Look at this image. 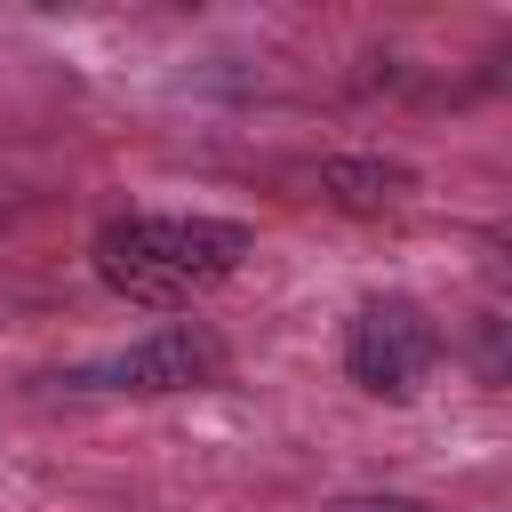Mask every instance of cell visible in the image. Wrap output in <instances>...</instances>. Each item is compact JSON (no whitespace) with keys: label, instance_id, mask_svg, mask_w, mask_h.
<instances>
[{"label":"cell","instance_id":"1","mask_svg":"<svg viewBox=\"0 0 512 512\" xmlns=\"http://www.w3.org/2000/svg\"><path fill=\"white\" fill-rule=\"evenodd\" d=\"M256 232L232 216H120L96 232V280L128 304L176 312L200 304L208 288H224L248 264Z\"/></svg>","mask_w":512,"mask_h":512},{"label":"cell","instance_id":"2","mask_svg":"<svg viewBox=\"0 0 512 512\" xmlns=\"http://www.w3.org/2000/svg\"><path fill=\"white\" fill-rule=\"evenodd\" d=\"M432 360H440V328L408 296H368L352 312V328H344V368L376 400H416L424 376H432Z\"/></svg>","mask_w":512,"mask_h":512},{"label":"cell","instance_id":"3","mask_svg":"<svg viewBox=\"0 0 512 512\" xmlns=\"http://www.w3.org/2000/svg\"><path fill=\"white\" fill-rule=\"evenodd\" d=\"M224 376V344L200 328V320H176V328H152L144 344L112 352V360H88L72 368L64 384L72 392H200Z\"/></svg>","mask_w":512,"mask_h":512},{"label":"cell","instance_id":"4","mask_svg":"<svg viewBox=\"0 0 512 512\" xmlns=\"http://www.w3.org/2000/svg\"><path fill=\"white\" fill-rule=\"evenodd\" d=\"M320 192H328L336 208H352V216H384V208H400V200L416 192V176L392 168V160H328V168H320Z\"/></svg>","mask_w":512,"mask_h":512},{"label":"cell","instance_id":"5","mask_svg":"<svg viewBox=\"0 0 512 512\" xmlns=\"http://www.w3.org/2000/svg\"><path fill=\"white\" fill-rule=\"evenodd\" d=\"M336 512H432V504H408V496H352V504H336Z\"/></svg>","mask_w":512,"mask_h":512}]
</instances>
